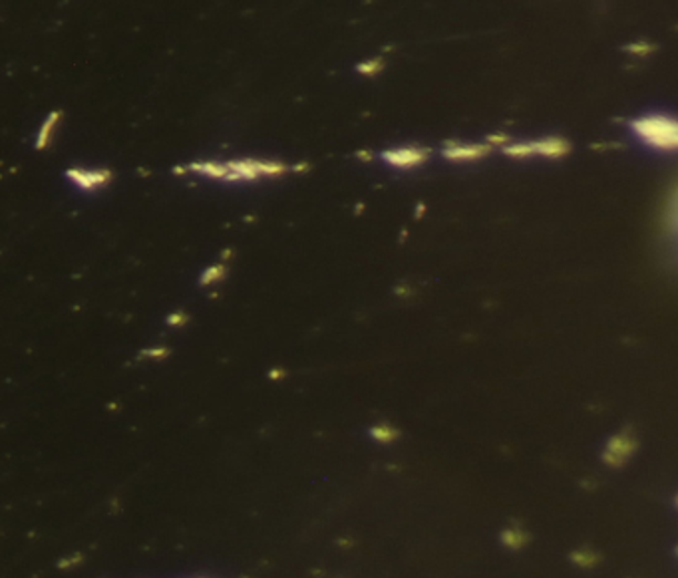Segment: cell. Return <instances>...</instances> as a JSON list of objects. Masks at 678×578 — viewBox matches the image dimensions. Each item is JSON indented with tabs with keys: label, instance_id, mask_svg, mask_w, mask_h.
I'll list each match as a JSON object with an SVG mask.
<instances>
[{
	"label": "cell",
	"instance_id": "1",
	"mask_svg": "<svg viewBox=\"0 0 678 578\" xmlns=\"http://www.w3.org/2000/svg\"><path fill=\"white\" fill-rule=\"evenodd\" d=\"M630 126L637 132V136L645 139L649 146L660 147V149H678L677 119L649 116V118L635 119Z\"/></svg>",
	"mask_w": 678,
	"mask_h": 578
},
{
	"label": "cell",
	"instance_id": "2",
	"mask_svg": "<svg viewBox=\"0 0 678 578\" xmlns=\"http://www.w3.org/2000/svg\"><path fill=\"white\" fill-rule=\"evenodd\" d=\"M229 179L227 181H253L263 176H281L285 174L286 166L277 161H263V159H241L229 161Z\"/></svg>",
	"mask_w": 678,
	"mask_h": 578
},
{
	"label": "cell",
	"instance_id": "3",
	"mask_svg": "<svg viewBox=\"0 0 678 578\" xmlns=\"http://www.w3.org/2000/svg\"><path fill=\"white\" fill-rule=\"evenodd\" d=\"M637 450V440L630 432H620L617 435H613L605 450H603V461L609 465V467H620L630 460V455Z\"/></svg>",
	"mask_w": 678,
	"mask_h": 578
},
{
	"label": "cell",
	"instance_id": "4",
	"mask_svg": "<svg viewBox=\"0 0 678 578\" xmlns=\"http://www.w3.org/2000/svg\"><path fill=\"white\" fill-rule=\"evenodd\" d=\"M428 151L423 147H398L384 151L383 159L394 167H416L426 161Z\"/></svg>",
	"mask_w": 678,
	"mask_h": 578
},
{
	"label": "cell",
	"instance_id": "5",
	"mask_svg": "<svg viewBox=\"0 0 678 578\" xmlns=\"http://www.w3.org/2000/svg\"><path fill=\"white\" fill-rule=\"evenodd\" d=\"M66 176L84 191H94L112 179L108 169H69Z\"/></svg>",
	"mask_w": 678,
	"mask_h": 578
},
{
	"label": "cell",
	"instance_id": "6",
	"mask_svg": "<svg viewBox=\"0 0 678 578\" xmlns=\"http://www.w3.org/2000/svg\"><path fill=\"white\" fill-rule=\"evenodd\" d=\"M486 154H488V147L466 146V144H448L444 149V156L453 159V161H470V159H478Z\"/></svg>",
	"mask_w": 678,
	"mask_h": 578
},
{
	"label": "cell",
	"instance_id": "7",
	"mask_svg": "<svg viewBox=\"0 0 678 578\" xmlns=\"http://www.w3.org/2000/svg\"><path fill=\"white\" fill-rule=\"evenodd\" d=\"M533 151L541 156L560 157L567 154V144L560 138L540 139V141H531Z\"/></svg>",
	"mask_w": 678,
	"mask_h": 578
},
{
	"label": "cell",
	"instance_id": "8",
	"mask_svg": "<svg viewBox=\"0 0 678 578\" xmlns=\"http://www.w3.org/2000/svg\"><path fill=\"white\" fill-rule=\"evenodd\" d=\"M500 540H502L508 549L520 550L525 547V543L530 540V537H528L525 530L521 529L520 525H510V527H505V529L502 530Z\"/></svg>",
	"mask_w": 678,
	"mask_h": 578
},
{
	"label": "cell",
	"instance_id": "9",
	"mask_svg": "<svg viewBox=\"0 0 678 578\" xmlns=\"http://www.w3.org/2000/svg\"><path fill=\"white\" fill-rule=\"evenodd\" d=\"M189 171H197L204 176L216 177V179H229V167L227 164H216V161H196L191 166H187Z\"/></svg>",
	"mask_w": 678,
	"mask_h": 578
},
{
	"label": "cell",
	"instance_id": "10",
	"mask_svg": "<svg viewBox=\"0 0 678 578\" xmlns=\"http://www.w3.org/2000/svg\"><path fill=\"white\" fill-rule=\"evenodd\" d=\"M571 563L575 565V567H581V569H593L597 563H599V557H597V553L591 549H577L571 553Z\"/></svg>",
	"mask_w": 678,
	"mask_h": 578
},
{
	"label": "cell",
	"instance_id": "11",
	"mask_svg": "<svg viewBox=\"0 0 678 578\" xmlns=\"http://www.w3.org/2000/svg\"><path fill=\"white\" fill-rule=\"evenodd\" d=\"M59 118L60 112H54V114H50L49 119L44 122V126L40 129L39 139H36V147H39V149H44V147L49 146L54 126L59 124Z\"/></svg>",
	"mask_w": 678,
	"mask_h": 578
},
{
	"label": "cell",
	"instance_id": "12",
	"mask_svg": "<svg viewBox=\"0 0 678 578\" xmlns=\"http://www.w3.org/2000/svg\"><path fill=\"white\" fill-rule=\"evenodd\" d=\"M371 435H373L374 440L383 441V443H388V441L396 440V435L398 433L394 432L390 425H376L371 430Z\"/></svg>",
	"mask_w": 678,
	"mask_h": 578
},
{
	"label": "cell",
	"instance_id": "13",
	"mask_svg": "<svg viewBox=\"0 0 678 578\" xmlns=\"http://www.w3.org/2000/svg\"><path fill=\"white\" fill-rule=\"evenodd\" d=\"M223 275H226V266L213 265L211 266V269H207L206 273H204V276H201V281H199V283H201V285H211V283H216V281H219V279H223Z\"/></svg>",
	"mask_w": 678,
	"mask_h": 578
},
{
	"label": "cell",
	"instance_id": "14",
	"mask_svg": "<svg viewBox=\"0 0 678 578\" xmlns=\"http://www.w3.org/2000/svg\"><path fill=\"white\" fill-rule=\"evenodd\" d=\"M383 59L368 60V62L358 64V66H356V72H358V74H366V76H373V74H378V72L383 70Z\"/></svg>",
	"mask_w": 678,
	"mask_h": 578
},
{
	"label": "cell",
	"instance_id": "15",
	"mask_svg": "<svg viewBox=\"0 0 678 578\" xmlns=\"http://www.w3.org/2000/svg\"><path fill=\"white\" fill-rule=\"evenodd\" d=\"M187 323V314L186 313H176L168 316L169 326H184Z\"/></svg>",
	"mask_w": 678,
	"mask_h": 578
},
{
	"label": "cell",
	"instance_id": "16",
	"mask_svg": "<svg viewBox=\"0 0 678 578\" xmlns=\"http://www.w3.org/2000/svg\"><path fill=\"white\" fill-rule=\"evenodd\" d=\"M168 354L166 348H154V350H146V353H142V356H148V358H164Z\"/></svg>",
	"mask_w": 678,
	"mask_h": 578
},
{
	"label": "cell",
	"instance_id": "17",
	"mask_svg": "<svg viewBox=\"0 0 678 578\" xmlns=\"http://www.w3.org/2000/svg\"><path fill=\"white\" fill-rule=\"evenodd\" d=\"M356 157H361L364 161H371V159H373V154H371V151H356Z\"/></svg>",
	"mask_w": 678,
	"mask_h": 578
},
{
	"label": "cell",
	"instance_id": "18",
	"mask_svg": "<svg viewBox=\"0 0 678 578\" xmlns=\"http://www.w3.org/2000/svg\"><path fill=\"white\" fill-rule=\"evenodd\" d=\"M675 503H677V507H678V495H677V501H675Z\"/></svg>",
	"mask_w": 678,
	"mask_h": 578
},
{
	"label": "cell",
	"instance_id": "19",
	"mask_svg": "<svg viewBox=\"0 0 678 578\" xmlns=\"http://www.w3.org/2000/svg\"><path fill=\"white\" fill-rule=\"evenodd\" d=\"M675 553H677V557H678V547H677V550H675Z\"/></svg>",
	"mask_w": 678,
	"mask_h": 578
}]
</instances>
